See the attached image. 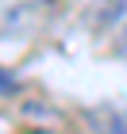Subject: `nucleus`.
<instances>
[{"label": "nucleus", "mask_w": 127, "mask_h": 134, "mask_svg": "<svg viewBox=\"0 0 127 134\" xmlns=\"http://www.w3.org/2000/svg\"><path fill=\"white\" fill-rule=\"evenodd\" d=\"M46 0H0V31H19L39 19Z\"/></svg>", "instance_id": "f257e3e1"}, {"label": "nucleus", "mask_w": 127, "mask_h": 134, "mask_svg": "<svg viewBox=\"0 0 127 134\" xmlns=\"http://www.w3.org/2000/svg\"><path fill=\"white\" fill-rule=\"evenodd\" d=\"M89 126L96 134H127V103H96V107H89Z\"/></svg>", "instance_id": "f03ea898"}, {"label": "nucleus", "mask_w": 127, "mask_h": 134, "mask_svg": "<svg viewBox=\"0 0 127 134\" xmlns=\"http://www.w3.org/2000/svg\"><path fill=\"white\" fill-rule=\"evenodd\" d=\"M12 92H16V81H12L8 73L0 69V96H12Z\"/></svg>", "instance_id": "7ed1b4c3"}, {"label": "nucleus", "mask_w": 127, "mask_h": 134, "mask_svg": "<svg viewBox=\"0 0 127 134\" xmlns=\"http://www.w3.org/2000/svg\"><path fill=\"white\" fill-rule=\"evenodd\" d=\"M119 54H123V58H127V38H123V46H119Z\"/></svg>", "instance_id": "20e7f679"}]
</instances>
